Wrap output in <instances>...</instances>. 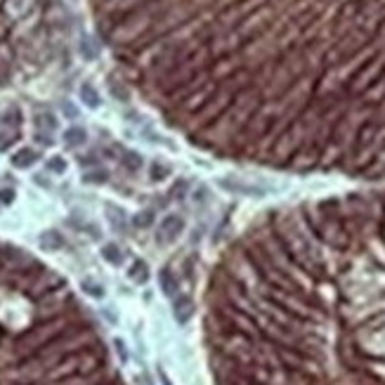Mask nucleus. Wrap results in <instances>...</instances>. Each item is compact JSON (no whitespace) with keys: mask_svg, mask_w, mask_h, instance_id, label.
Here are the masks:
<instances>
[{"mask_svg":"<svg viewBox=\"0 0 385 385\" xmlns=\"http://www.w3.org/2000/svg\"><path fill=\"white\" fill-rule=\"evenodd\" d=\"M185 232V220L180 218V215H165L163 222H161V227H158V243H172V241H178Z\"/></svg>","mask_w":385,"mask_h":385,"instance_id":"f257e3e1","label":"nucleus"},{"mask_svg":"<svg viewBox=\"0 0 385 385\" xmlns=\"http://www.w3.org/2000/svg\"><path fill=\"white\" fill-rule=\"evenodd\" d=\"M218 187L220 189H225V192L229 194H243V196H262L265 194V189L258 185H248V182H243V180H218Z\"/></svg>","mask_w":385,"mask_h":385,"instance_id":"f03ea898","label":"nucleus"},{"mask_svg":"<svg viewBox=\"0 0 385 385\" xmlns=\"http://www.w3.org/2000/svg\"><path fill=\"white\" fill-rule=\"evenodd\" d=\"M194 314V303L189 300V298H180V300H175V319H178L180 324H187L189 319H192Z\"/></svg>","mask_w":385,"mask_h":385,"instance_id":"7ed1b4c3","label":"nucleus"},{"mask_svg":"<svg viewBox=\"0 0 385 385\" xmlns=\"http://www.w3.org/2000/svg\"><path fill=\"white\" fill-rule=\"evenodd\" d=\"M38 161V154L33 149H19V152L12 156V165L14 168H28V165H33Z\"/></svg>","mask_w":385,"mask_h":385,"instance_id":"20e7f679","label":"nucleus"},{"mask_svg":"<svg viewBox=\"0 0 385 385\" xmlns=\"http://www.w3.org/2000/svg\"><path fill=\"white\" fill-rule=\"evenodd\" d=\"M81 99L88 104L90 109H97V107L102 104V99H99V92H97V90L92 88L90 83H83V85H81Z\"/></svg>","mask_w":385,"mask_h":385,"instance_id":"39448f33","label":"nucleus"},{"mask_svg":"<svg viewBox=\"0 0 385 385\" xmlns=\"http://www.w3.org/2000/svg\"><path fill=\"white\" fill-rule=\"evenodd\" d=\"M158 282H161V289H163L165 296H175V291H178V279H175V274H172L170 269H161Z\"/></svg>","mask_w":385,"mask_h":385,"instance_id":"423d86ee","label":"nucleus"},{"mask_svg":"<svg viewBox=\"0 0 385 385\" xmlns=\"http://www.w3.org/2000/svg\"><path fill=\"white\" fill-rule=\"evenodd\" d=\"M107 211H109V220L111 225H114V229H118V232H125L128 229V222H125V215L121 208H116L114 203H107Z\"/></svg>","mask_w":385,"mask_h":385,"instance_id":"0eeeda50","label":"nucleus"},{"mask_svg":"<svg viewBox=\"0 0 385 385\" xmlns=\"http://www.w3.org/2000/svg\"><path fill=\"white\" fill-rule=\"evenodd\" d=\"M85 139H88V135H85L83 128H69V130L64 132V142L69 147H81L85 145Z\"/></svg>","mask_w":385,"mask_h":385,"instance_id":"6e6552de","label":"nucleus"},{"mask_svg":"<svg viewBox=\"0 0 385 385\" xmlns=\"http://www.w3.org/2000/svg\"><path fill=\"white\" fill-rule=\"evenodd\" d=\"M102 255H104V260H109L111 265H121L123 262V253H121V248L116 243H107L102 248Z\"/></svg>","mask_w":385,"mask_h":385,"instance_id":"1a4fd4ad","label":"nucleus"},{"mask_svg":"<svg viewBox=\"0 0 385 385\" xmlns=\"http://www.w3.org/2000/svg\"><path fill=\"white\" fill-rule=\"evenodd\" d=\"M121 161H123V165H125V168H128L130 172H137L139 168H142V156H139L137 152H125Z\"/></svg>","mask_w":385,"mask_h":385,"instance_id":"9d476101","label":"nucleus"},{"mask_svg":"<svg viewBox=\"0 0 385 385\" xmlns=\"http://www.w3.org/2000/svg\"><path fill=\"white\" fill-rule=\"evenodd\" d=\"M41 243L45 248H62L64 246V239L59 236V232H45L41 236Z\"/></svg>","mask_w":385,"mask_h":385,"instance_id":"9b49d317","label":"nucleus"},{"mask_svg":"<svg viewBox=\"0 0 385 385\" xmlns=\"http://www.w3.org/2000/svg\"><path fill=\"white\" fill-rule=\"evenodd\" d=\"M107 180H109V172L107 170H92L83 175V182H88V185H104Z\"/></svg>","mask_w":385,"mask_h":385,"instance_id":"f8f14e48","label":"nucleus"},{"mask_svg":"<svg viewBox=\"0 0 385 385\" xmlns=\"http://www.w3.org/2000/svg\"><path fill=\"white\" fill-rule=\"evenodd\" d=\"M147 265L142 260H137L135 265H132V269H130V279H135V282H139V284H145L147 282Z\"/></svg>","mask_w":385,"mask_h":385,"instance_id":"ddd939ff","label":"nucleus"},{"mask_svg":"<svg viewBox=\"0 0 385 385\" xmlns=\"http://www.w3.org/2000/svg\"><path fill=\"white\" fill-rule=\"evenodd\" d=\"M154 222V211H142V213L135 215V225L137 227H149Z\"/></svg>","mask_w":385,"mask_h":385,"instance_id":"4468645a","label":"nucleus"},{"mask_svg":"<svg viewBox=\"0 0 385 385\" xmlns=\"http://www.w3.org/2000/svg\"><path fill=\"white\" fill-rule=\"evenodd\" d=\"M168 172H170V168H168V165H161V163H154L152 165V180H154V182H161V180H163Z\"/></svg>","mask_w":385,"mask_h":385,"instance_id":"2eb2a0df","label":"nucleus"},{"mask_svg":"<svg viewBox=\"0 0 385 385\" xmlns=\"http://www.w3.org/2000/svg\"><path fill=\"white\" fill-rule=\"evenodd\" d=\"M83 291H85V293H90L92 298H102L104 296L102 286H97L95 282H83Z\"/></svg>","mask_w":385,"mask_h":385,"instance_id":"dca6fc26","label":"nucleus"},{"mask_svg":"<svg viewBox=\"0 0 385 385\" xmlns=\"http://www.w3.org/2000/svg\"><path fill=\"white\" fill-rule=\"evenodd\" d=\"M48 168H50V170H55V172H64L66 163H64V158L55 156V158H52V161H48Z\"/></svg>","mask_w":385,"mask_h":385,"instance_id":"f3484780","label":"nucleus"},{"mask_svg":"<svg viewBox=\"0 0 385 385\" xmlns=\"http://www.w3.org/2000/svg\"><path fill=\"white\" fill-rule=\"evenodd\" d=\"M81 52L88 57V59H92V57H95V50L90 48V41H83V43H81Z\"/></svg>","mask_w":385,"mask_h":385,"instance_id":"a211bd4d","label":"nucleus"},{"mask_svg":"<svg viewBox=\"0 0 385 385\" xmlns=\"http://www.w3.org/2000/svg\"><path fill=\"white\" fill-rule=\"evenodd\" d=\"M62 109H64V114H69L71 118H76V116H78L76 107H74V104H69V102H64V104H62Z\"/></svg>","mask_w":385,"mask_h":385,"instance_id":"6ab92c4d","label":"nucleus"},{"mask_svg":"<svg viewBox=\"0 0 385 385\" xmlns=\"http://www.w3.org/2000/svg\"><path fill=\"white\" fill-rule=\"evenodd\" d=\"M12 194L14 192H10V189H3V192H0V201H3V203H10V201L14 199Z\"/></svg>","mask_w":385,"mask_h":385,"instance_id":"aec40b11","label":"nucleus"},{"mask_svg":"<svg viewBox=\"0 0 385 385\" xmlns=\"http://www.w3.org/2000/svg\"><path fill=\"white\" fill-rule=\"evenodd\" d=\"M163 385H170V383H168V380H165V378H163Z\"/></svg>","mask_w":385,"mask_h":385,"instance_id":"412c9836","label":"nucleus"}]
</instances>
